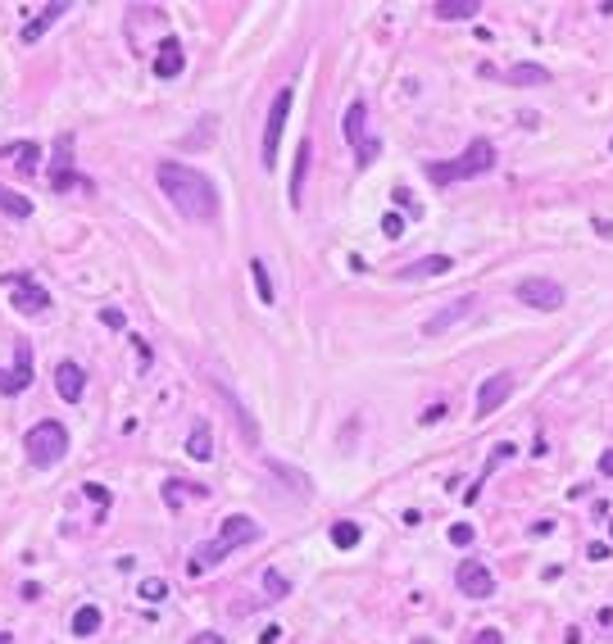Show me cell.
Segmentation results:
<instances>
[{"mask_svg": "<svg viewBox=\"0 0 613 644\" xmlns=\"http://www.w3.org/2000/svg\"><path fill=\"white\" fill-rule=\"evenodd\" d=\"M155 177H159V191L173 200V209L182 218H191V222H214L218 218V191L200 168L164 159V164L155 168Z\"/></svg>", "mask_w": 613, "mask_h": 644, "instance_id": "obj_1", "label": "cell"}, {"mask_svg": "<svg viewBox=\"0 0 613 644\" xmlns=\"http://www.w3.org/2000/svg\"><path fill=\"white\" fill-rule=\"evenodd\" d=\"M490 168H495V145H490L486 136H477V141H468V150H463L455 164H427V177H432L436 187H450V182L482 177Z\"/></svg>", "mask_w": 613, "mask_h": 644, "instance_id": "obj_2", "label": "cell"}, {"mask_svg": "<svg viewBox=\"0 0 613 644\" xmlns=\"http://www.w3.org/2000/svg\"><path fill=\"white\" fill-rule=\"evenodd\" d=\"M23 450H28L32 467H55L59 458L68 454V431L59 427L55 417H46V422H36L28 436H23Z\"/></svg>", "mask_w": 613, "mask_h": 644, "instance_id": "obj_3", "label": "cell"}, {"mask_svg": "<svg viewBox=\"0 0 613 644\" xmlns=\"http://www.w3.org/2000/svg\"><path fill=\"white\" fill-rule=\"evenodd\" d=\"M341 132H346L350 150H354V159H359V168H368L377 155H382V141H377V136H368V105H364V100H350L346 118H341Z\"/></svg>", "mask_w": 613, "mask_h": 644, "instance_id": "obj_4", "label": "cell"}, {"mask_svg": "<svg viewBox=\"0 0 613 644\" xmlns=\"http://www.w3.org/2000/svg\"><path fill=\"white\" fill-rule=\"evenodd\" d=\"M518 295L522 304H532V308H541V313H555V308H563L568 304V291L559 286V281H550V277H527V281H518Z\"/></svg>", "mask_w": 613, "mask_h": 644, "instance_id": "obj_5", "label": "cell"}, {"mask_svg": "<svg viewBox=\"0 0 613 644\" xmlns=\"http://www.w3.org/2000/svg\"><path fill=\"white\" fill-rule=\"evenodd\" d=\"M291 100H296V91H291V86H282L277 100H273V109H268V128H264V168H273V159H277V145H282V128H287Z\"/></svg>", "mask_w": 613, "mask_h": 644, "instance_id": "obj_6", "label": "cell"}, {"mask_svg": "<svg viewBox=\"0 0 613 644\" xmlns=\"http://www.w3.org/2000/svg\"><path fill=\"white\" fill-rule=\"evenodd\" d=\"M455 581H459V590L468 594V599H490V594H495V576H490V567L482 559H463Z\"/></svg>", "mask_w": 613, "mask_h": 644, "instance_id": "obj_7", "label": "cell"}, {"mask_svg": "<svg viewBox=\"0 0 613 644\" xmlns=\"http://www.w3.org/2000/svg\"><path fill=\"white\" fill-rule=\"evenodd\" d=\"M473 304H477L473 295H459V300H450L445 308H441V313H432V318L423 322V336H445L450 327H459V322L473 313Z\"/></svg>", "mask_w": 613, "mask_h": 644, "instance_id": "obj_8", "label": "cell"}, {"mask_svg": "<svg viewBox=\"0 0 613 644\" xmlns=\"http://www.w3.org/2000/svg\"><path fill=\"white\" fill-rule=\"evenodd\" d=\"M5 286H14V308L23 313H46V304H51V295H46L28 272H14V277H5Z\"/></svg>", "mask_w": 613, "mask_h": 644, "instance_id": "obj_9", "label": "cell"}, {"mask_svg": "<svg viewBox=\"0 0 613 644\" xmlns=\"http://www.w3.org/2000/svg\"><path fill=\"white\" fill-rule=\"evenodd\" d=\"M28 386H32V345L19 341V345H14V373H5V368H0V390L14 395V390H28Z\"/></svg>", "mask_w": 613, "mask_h": 644, "instance_id": "obj_10", "label": "cell"}, {"mask_svg": "<svg viewBox=\"0 0 613 644\" xmlns=\"http://www.w3.org/2000/svg\"><path fill=\"white\" fill-rule=\"evenodd\" d=\"M509 395H513V373H495L490 381H482V390H477V413L490 417Z\"/></svg>", "mask_w": 613, "mask_h": 644, "instance_id": "obj_11", "label": "cell"}, {"mask_svg": "<svg viewBox=\"0 0 613 644\" xmlns=\"http://www.w3.org/2000/svg\"><path fill=\"white\" fill-rule=\"evenodd\" d=\"M218 540H223L227 549L254 544V540H259V522H254V517H245V513H232V517H223V531H218Z\"/></svg>", "mask_w": 613, "mask_h": 644, "instance_id": "obj_12", "label": "cell"}, {"mask_svg": "<svg viewBox=\"0 0 613 644\" xmlns=\"http://www.w3.org/2000/svg\"><path fill=\"white\" fill-rule=\"evenodd\" d=\"M68 150H73V136H59V168L51 172V187H55V191H68V187L91 191V177L73 172V159H68Z\"/></svg>", "mask_w": 613, "mask_h": 644, "instance_id": "obj_13", "label": "cell"}, {"mask_svg": "<svg viewBox=\"0 0 613 644\" xmlns=\"http://www.w3.org/2000/svg\"><path fill=\"white\" fill-rule=\"evenodd\" d=\"M55 390H59V400L78 404V400H82V390H87V373H82V363L64 358V363L55 368Z\"/></svg>", "mask_w": 613, "mask_h": 644, "instance_id": "obj_14", "label": "cell"}, {"mask_svg": "<svg viewBox=\"0 0 613 644\" xmlns=\"http://www.w3.org/2000/svg\"><path fill=\"white\" fill-rule=\"evenodd\" d=\"M182 64H187V59H182V41L168 36V41L159 46V55H155V78H177Z\"/></svg>", "mask_w": 613, "mask_h": 644, "instance_id": "obj_15", "label": "cell"}, {"mask_svg": "<svg viewBox=\"0 0 613 644\" xmlns=\"http://www.w3.org/2000/svg\"><path fill=\"white\" fill-rule=\"evenodd\" d=\"M455 268V259L450 254H427V259H413L409 268H400V277H441V272Z\"/></svg>", "mask_w": 613, "mask_h": 644, "instance_id": "obj_16", "label": "cell"}, {"mask_svg": "<svg viewBox=\"0 0 613 644\" xmlns=\"http://www.w3.org/2000/svg\"><path fill=\"white\" fill-rule=\"evenodd\" d=\"M227 554H232V549H227V544H223V540H210V544H200V549H195V554H191V563H187V572L195 576V572H205V567H214V563H223V559H227Z\"/></svg>", "mask_w": 613, "mask_h": 644, "instance_id": "obj_17", "label": "cell"}, {"mask_svg": "<svg viewBox=\"0 0 613 644\" xmlns=\"http://www.w3.org/2000/svg\"><path fill=\"white\" fill-rule=\"evenodd\" d=\"M0 159H9L19 172H32L36 159H41V150H36V141H19V145H5V150H0Z\"/></svg>", "mask_w": 613, "mask_h": 644, "instance_id": "obj_18", "label": "cell"}, {"mask_svg": "<svg viewBox=\"0 0 613 644\" xmlns=\"http://www.w3.org/2000/svg\"><path fill=\"white\" fill-rule=\"evenodd\" d=\"M64 9H68V5H46V9H41V14H36V19L28 23V28H23V32H19V36H23V46H32V41H41V36H46V28H51V23H55L59 14H64Z\"/></svg>", "mask_w": 613, "mask_h": 644, "instance_id": "obj_19", "label": "cell"}, {"mask_svg": "<svg viewBox=\"0 0 613 644\" xmlns=\"http://www.w3.org/2000/svg\"><path fill=\"white\" fill-rule=\"evenodd\" d=\"M309 159H314V150H309V136H304L300 150H296V172H291V204L304 200V172H309Z\"/></svg>", "mask_w": 613, "mask_h": 644, "instance_id": "obj_20", "label": "cell"}, {"mask_svg": "<svg viewBox=\"0 0 613 644\" xmlns=\"http://www.w3.org/2000/svg\"><path fill=\"white\" fill-rule=\"evenodd\" d=\"M436 14H441V19H450V23H468V19L482 14V5H477V0H441Z\"/></svg>", "mask_w": 613, "mask_h": 644, "instance_id": "obj_21", "label": "cell"}, {"mask_svg": "<svg viewBox=\"0 0 613 644\" xmlns=\"http://www.w3.org/2000/svg\"><path fill=\"white\" fill-rule=\"evenodd\" d=\"M505 82H513V86H545L550 82V68H541V64H513L509 73H505Z\"/></svg>", "mask_w": 613, "mask_h": 644, "instance_id": "obj_22", "label": "cell"}, {"mask_svg": "<svg viewBox=\"0 0 613 644\" xmlns=\"http://www.w3.org/2000/svg\"><path fill=\"white\" fill-rule=\"evenodd\" d=\"M187 454H191V458H200V463H205V458H214V431H210V422H200V427L191 431Z\"/></svg>", "mask_w": 613, "mask_h": 644, "instance_id": "obj_23", "label": "cell"}, {"mask_svg": "<svg viewBox=\"0 0 613 644\" xmlns=\"http://www.w3.org/2000/svg\"><path fill=\"white\" fill-rule=\"evenodd\" d=\"M101 608H96V603H82L78 613H73V635H96V630H101Z\"/></svg>", "mask_w": 613, "mask_h": 644, "instance_id": "obj_24", "label": "cell"}, {"mask_svg": "<svg viewBox=\"0 0 613 644\" xmlns=\"http://www.w3.org/2000/svg\"><path fill=\"white\" fill-rule=\"evenodd\" d=\"M250 277H254L259 300H264V304H277V291H273V277H268V264H264V259H250Z\"/></svg>", "mask_w": 613, "mask_h": 644, "instance_id": "obj_25", "label": "cell"}, {"mask_svg": "<svg viewBox=\"0 0 613 644\" xmlns=\"http://www.w3.org/2000/svg\"><path fill=\"white\" fill-rule=\"evenodd\" d=\"M0 214L28 218V214H32V200H28V195H19V191H9V187H0Z\"/></svg>", "mask_w": 613, "mask_h": 644, "instance_id": "obj_26", "label": "cell"}, {"mask_svg": "<svg viewBox=\"0 0 613 644\" xmlns=\"http://www.w3.org/2000/svg\"><path fill=\"white\" fill-rule=\"evenodd\" d=\"M187 494H200V499H205L210 490H205V486H191V490H187V481H168V486H164L168 509H182V499H187Z\"/></svg>", "mask_w": 613, "mask_h": 644, "instance_id": "obj_27", "label": "cell"}, {"mask_svg": "<svg viewBox=\"0 0 613 644\" xmlns=\"http://www.w3.org/2000/svg\"><path fill=\"white\" fill-rule=\"evenodd\" d=\"M137 594H141L145 603H164V599H168V581H164V576H145L141 586H137Z\"/></svg>", "mask_w": 613, "mask_h": 644, "instance_id": "obj_28", "label": "cell"}, {"mask_svg": "<svg viewBox=\"0 0 613 644\" xmlns=\"http://www.w3.org/2000/svg\"><path fill=\"white\" fill-rule=\"evenodd\" d=\"M359 536H364L359 522H336V526H332V544H336V549H354Z\"/></svg>", "mask_w": 613, "mask_h": 644, "instance_id": "obj_29", "label": "cell"}, {"mask_svg": "<svg viewBox=\"0 0 613 644\" xmlns=\"http://www.w3.org/2000/svg\"><path fill=\"white\" fill-rule=\"evenodd\" d=\"M264 590L273 594V599H287V594H291V581L282 576V572H264Z\"/></svg>", "mask_w": 613, "mask_h": 644, "instance_id": "obj_30", "label": "cell"}, {"mask_svg": "<svg viewBox=\"0 0 613 644\" xmlns=\"http://www.w3.org/2000/svg\"><path fill=\"white\" fill-rule=\"evenodd\" d=\"M450 544H459V549H468V544H473V526H468V522L450 526Z\"/></svg>", "mask_w": 613, "mask_h": 644, "instance_id": "obj_31", "label": "cell"}, {"mask_svg": "<svg viewBox=\"0 0 613 644\" xmlns=\"http://www.w3.org/2000/svg\"><path fill=\"white\" fill-rule=\"evenodd\" d=\"M101 322H105V327H114V331H123V327H128V318H123L118 308H101Z\"/></svg>", "mask_w": 613, "mask_h": 644, "instance_id": "obj_32", "label": "cell"}, {"mask_svg": "<svg viewBox=\"0 0 613 644\" xmlns=\"http://www.w3.org/2000/svg\"><path fill=\"white\" fill-rule=\"evenodd\" d=\"M382 232H386V237H404V218L400 214H386L382 218Z\"/></svg>", "mask_w": 613, "mask_h": 644, "instance_id": "obj_33", "label": "cell"}, {"mask_svg": "<svg viewBox=\"0 0 613 644\" xmlns=\"http://www.w3.org/2000/svg\"><path fill=\"white\" fill-rule=\"evenodd\" d=\"M391 195H396V204L404 209V214H418V204H413V195H409V191H404V187H396V191H391Z\"/></svg>", "mask_w": 613, "mask_h": 644, "instance_id": "obj_34", "label": "cell"}, {"mask_svg": "<svg viewBox=\"0 0 613 644\" xmlns=\"http://www.w3.org/2000/svg\"><path fill=\"white\" fill-rule=\"evenodd\" d=\"M473 644H505V635H500L495 626H486V630H477V640Z\"/></svg>", "mask_w": 613, "mask_h": 644, "instance_id": "obj_35", "label": "cell"}, {"mask_svg": "<svg viewBox=\"0 0 613 644\" xmlns=\"http://www.w3.org/2000/svg\"><path fill=\"white\" fill-rule=\"evenodd\" d=\"M441 417H445V404H432V408H427V413L418 417V422H423V427H432V422H441Z\"/></svg>", "mask_w": 613, "mask_h": 644, "instance_id": "obj_36", "label": "cell"}, {"mask_svg": "<svg viewBox=\"0 0 613 644\" xmlns=\"http://www.w3.org/2000/svg\"><path fill=\"white\" fill-rule=\"evenodd\" d=\"M599 472H604V477H613V450H604V454H599Z\"/></svg>", "mask_w": 613, "mask_h": 644, "instance_id": "obj_37", "label": "cell"}, {"mask_svg": "<svg viewBox=\"0 0 613 644\" xmlns=\"http://www.w3.org/2000/svg\"><path fill=\"white\" fill-rule=\"evenodd\" d=\"M187 644H223V635H214V630H205V635H195V640H187Z\"/></svg>", "mask_w": 613, "mask_h": 644, "instance_id": "obj_38", "label": "cell"}, {"mask_svg": "<svg viewBox=\"0 0 613 644\" xmlns=\"http://www.w3.org/2000/svg\"><path fill=\"white\" fill-rule=\"evenodd\" d=\"M87 494H91V499H96V504H109V494H105V486H87Z\"/></svg>", "mask_w": 613, "mask_h": 644, "instance_id": "obj_39", "label": "cell"}, {"mask_svg": "<svg viewBox=\"0 0 613 644\" xmlns=\"http://www.w3.org/2000/svg\"><path fill=\"white\" fill-rule=\"evenodd\" d=\"M0 644H9V635H5V630H0Z\"/></svg>", "mask_w": 613, "mask_h": 644, "instance_id": "obj_40", "label": "cell"}, {"mask_svg": "<svg viewBox=\"0 0 613 644\" xmlns=\"http://www.w3.org/2000/svg\"><path fill=\"white\" fill-rule=\"evenodd\" d=\"M609 536H613V522H609Z\"/></svg>", "mask_w": 613, "mask_h": 644, "instance_id": "obj_41", "label": "cell"}, {"mask_svg": "<svg viewBox=\"0 0 613 644\" xmlns=\"http://www.w3.org/2000/svg\"><path fill=\"white\" fill-rule=\"evenodd\" d=\"M609 145H613V141H609Z\"/></svg>", "mask_w": 613, "mask_h": 644, "instance_id": "obj_42", "label": "cell"}]
</instances>
